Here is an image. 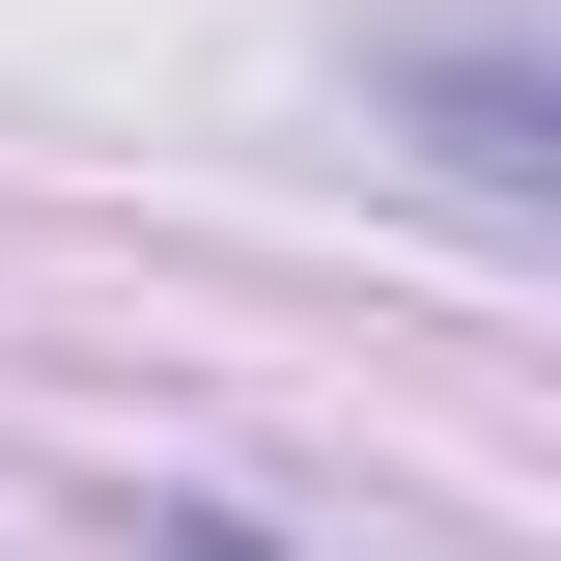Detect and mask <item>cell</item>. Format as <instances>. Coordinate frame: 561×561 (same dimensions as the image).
I'll use <instances>...</instances> for the list:
<instances>
[{
	"mask_svg": "<svg viewBox=\"0 0 561 561\" xmlns=\"http://www.w3.org/2000/svg\"><path fill=\"white\" fill-rule=\"evenodd\" d=\"M365 113H393L449 197L561 225V28H393V84H365Z\"/></svg>",
	"mask_w": 561,
	"mask_h": 561,
	"instance_id": "1",
	"label": "cell"
}]
</instances>
